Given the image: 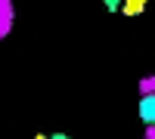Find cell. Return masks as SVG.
I'll list each match as a JSON object with an SVG mask.
<instances>
[{
    "mask_svg": "<svg viewBox=\"0 0 155 139\" xmlns=\"http://www.w3.org/2000/svg\"><path fill=\"white\" fill-rule=\"evenodd\" d=\"M102 3H106V9H109V12H118V9L124 6V0H102Z\"/></svg>",
    "mask_w": 155,
    "mask_h": 139,
    "instance_id": "3",
    "label": "cell"
},
{
    "mask_svg": "<svg viewBox=\"0 0 155 139\" xmlns=\"http://www.w3.org/2000/svg\"><path fill=\"white\" fill-rule=\"evenodd\" d=\"M146 3H149V0H124L121 12H124V16H140V12L146 9Z\"/></svg>",
    "mask_w": 155,
    "mask_h": 139,
    "instance_id": "2",
    "label": "cell"
},
{
    "mask_svg": "<svg viewBox=\"0 0 155 139\" xmlns=\"http://www.w3.org/2000/svg\"><path fill=\"white\" fill-rule=\"evenodd\" d=\"M50 139H71V136H65V133H53Z\"/></svg>",
    "mask_w": 155,
    "mask_h": 139,
    "instance_id": "4",
    "label": "cell"
},
{
    "mask_svg": "<svg viewBox=\"0 0 155 139\" xmlns=\"http://www.w3.org/2000/svg\"><path fill=\"white\" fill-rule=\"evenodd\" d=\"M34 139H50V136H44V133H37V136H34Z\"/></svg>",
    "mask_w": 155,
    "mask_h": 139,
    "instance_id": "5",
    "label": "cell"
},
{
    "mask_svg": "<svg viewBox=\"0 0 155 139\" xmlns=\"http://www.w3.org/2000/svg\"><path fill=\"white\" fill-rule=\"evenodd\" d=\"M140 121L149 124V127H155V93L140 99Z\"/></svg>",
    "mask_w": 155,
    "mask_h": 139,
    "instance_id": "1",
    "label": "cell"
}]
</instances>
